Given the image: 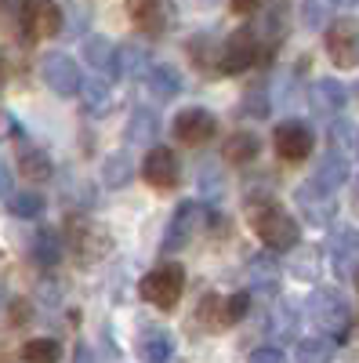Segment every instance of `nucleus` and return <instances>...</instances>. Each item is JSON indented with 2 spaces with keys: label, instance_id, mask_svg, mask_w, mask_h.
I'll return each instance as SVG.
<instances>
[{
  "label": "nucleus",
  "instance_id": "27",
  "mask_svg": "<svg viewBox=\"0 0 359 363\" xmlns=\"http://www.w3.org/2000/svg\"><path fill=\"white\" fill-rule=\"evenodd\" d=\"M258 153H261V142L251 131H236L225 142V160H232V164H251Z\"/></svg>",
  "mask_w": 359,
  "mask_h": 363
},
{
  "label": "nucleus",
  "instance_id": "25",
  "mask_svg": "<svg viewBox=\"0 0 359 363\" xmlns=\"http://www.w3.org/2000/svg\"><path fill=\"white\" fill-rule=\"evenodd\" d=\"M265 330H268L273 338H280V342L294 338V330H297V309L290 306V301H280V306H273V313H268V323H265Z\"/></svg>",
  "mask_w": 359,
  "mask_h": 363
},
{
  "label": "nucleus",
  "instance_id": "26",
  "mask_svg": "<svg viewBox=\"0 0 359 363\" xmlns=\"http://www.w3.org/2000/svg\"><path fill=\"white\" fill-rule=\"evenodd\" d=\"M33 258L40 265H58L62 262V236H58L55 229H37L33 233Z\"/></svg>",
  "mask_w": 359,
  "mask_h": 363
},
{
  "label": "nucleus",
  "instance_id": "17",
  "mask_svg": "<svg viewBox=\"0 0 359 363\" xmlns=\"http://www.w3.org/2000/svg\"><path fill=\"white\" fill-rule=\"evenodd\" d=\"M156 135H160V120L153 109H135L127 128H124V142L127 145H156Z\"/></svg>",
  "mask_w": 359,
  "mask_h": 363
},
{
  "label": "nucleus",
  "instance_id": "14",
  "mask_svg": "<svg viewBox=\"0 0 359 363\" xmlns=\"http://www.w3.org/2000/svg\"><path fill=\"white\" fill-rule=\"evenodd\" d=\"M345 182H348V157H341V153L331 149V153L316 164V174L309 178V186L316 193H323V196H334Z\"/></svg>",
  "mask_w": 359,
  "mask_h": 363
},
{
  "label": "nucleus",
  "instance_id": "10",
  "mask_svg": "<svg viewBox=\"0 0 359 363\" xmlns=\"http://www.w3.org/2000/svg\"><path fill=\"white\" fill-rule=\"evenodd\" d=\"M142 174H145L149 186L174 189L178 182H182V160H178V153L171 145H156V149H149V157L142 164Z\"/></svg>",
  "mask_w": 359,
  "mask_h": 363
},
{
  "label": "nucleus",
  "instance_id": "40",
  "mask_svg": "<svg viewBox=\"0 0 359 363\" xmlns=\"http://www.w3.org/2000/svg\"><path fill=\"white\" fill-rule=\"evenodd\" d=\"M4 196H11V167H8L4 157H0V200Z\"/></svg>",
  "mask_w": 359,
  "mask_h": 363
},
{
  "label": "nucleus",
  "instance_id": "41",
  "mask_svg": "<svg viewBox=\"0 0 359 363\" xmlns=\"http://www.w3.org/2000/svg\"><path fill=\"white\" fill-rule=\"evenodd\" d=\"M73 363H95V352H91V345H84V342H80V345L73 349Z\"/></svg>",
  "mask_w": 359,
  "mask_h": 363
},
{
  "label": "nucleus",
  "instance_id": "18",
  "mask_svg": "<svg viewBox=\"0 0 359 363\" xmlns=\"http://www.w3.org/2000/svg\"><path fill=\"white\" fill-rule=\"evenodd\" d=\"M294 200L302 203V211L309 215V222H312V225H326V222L334 218V203H331L334 196H323V193H316V189L309 186V182H305V186H297Z\"/></svg>",
  "mask_w": 359,
  "mask_h": 363
},
{
  "label": "nucleus",
  "instance_id": "28",
  "mask_svg": "<svg viewBox=\"0 0 359 363\" xmlns=\"http://www.w3.org/2000/svg\"><path fill=\"white\" fill-rule=\"evenodd\" d=\"M334 342L331 338H302L297 342V349H294V363H331L334 359Z\"/></svg>",
  "mask_w": 359,
  "mask_h": 363
},
{
  "label": "nucleus",
  "instance_id": "39",
  "mask_svg": "<svg viewBox=\"0 0 359 363\" xmlns=\"http://www.w3.org/2000/svg\"><path fill=\"white\" fill-rule=\"evenodd\" d=\"M302 22H305L309 29L326 26V8H323V4H305V8H302Z\"/></svg>",
  "mask_w": 359,
  "mask_h": 363
},
{
  "label": "nucleus",
  "instance_id": "43",
  "mask_svg": "<svg viewBox=\"0 0 359 363\" xmlns=\"http://www.w3.org/2000/svg\"><path fill=\"white\" fill-rule=\"evenodd\" d=\"M0 87H4V58H0Z\"/></svg>",
  "mask_w": 359,
  "mask_h": 363
},
{
  "label": "nucleus",
  "instance_id": "2",
  "mask_svg": "<svg viewBox=\"0 0 359 363\" xmlns=\"http://www.w3.org/2000/svg\"><path fill=\"white\" fill-rule=\"evenodd\" d=\"M142 298L149 301V306H156V309H174L178 301H182V291H186V269L178 265V262H164L156 265L153 272H145L142 284H138Z\"/></svg>",
  "mask_w": 359,
  "mask_h": 363
},
{
  "label": "nucleus",
  "instance_id": "37",
  "mask_svg": "<svg viewBox=\"0 0 359 363\" xmlns=\"http://www.w3.org/2000/svg\"><path fill=\"white\" fill-rule=\"evenodd\" d=\"M62 196L66 200H76L80 196V207H91L95 203V189L84 186V182H69V186H62Z\"/></svg>",
  "mask_w": 359,
  "mask_h": 363
},
{
  "label": "nucleus",
  "instance_id": "22",
  "mask_svg": "<svg viewBox=\"0 0 359 363\" xmlns=\"http://www.w3.org/2000/svg\"><path fill=\"white\" fill-rule=\"evenodd\" d=\"M18 171H22L25 178H33V182H47V178L55 174V164H51V157L44 153V149L25 145L22 153H18Z\"/></svg>",
  "mask_w": 359,
  "mask_h": 363
},
{
  "label": "nucleus",
  "instance_id": "8",
  "mask_svg": "<svg viewBox=\"0 0 359 363\" xmlns=\"http://www.w3.org/2000/svg\"><path fill=\"white\" fill-rule=\"evenodd\" d=\"M215 135H218V116L211 109L193 106V109H182V113L174 116V138L178 142H186V145H207Z\"/></svg>",
  "mask_w": 359,
  "mask_h": 363
},
{
  "label": "nucleus",
  "instance_id": "23",
  "mask_svg": "<svg viewBox=\"0 0 359 363\" xmlns=\"http://www.w3.org/2000/svg\"><path fill=\"white\" fill-rule=\"evenodd\" d=\"M149 48H142V44H127V48H120V73L124 77H131V80H142V77H149L153 73V62H149Z\"/></svg>",
  "mask_w": 359,
  "mask_h": 363
},
{
  "label": "nucleus",
  "instance_id": "7",
  "mask_svg": "<svg viewBox=\"0 0 359 363\" xmlns=\"http://www.w3.org/2000/svg\"><path fill=\"white\" fill-rule=\"evenodd\" d=\"M40 77H44V84L55 91V95H80V87H84V73H80V66L73 62L69 55H62V51L44 55Z\"/></svg>",
  "mask_w": 359,
  "mask_h": 363
},
{
  "label": "nucleus",
  "instance_id": "21",
  "mask_svg": "<svg viewBox=\"0 0 359 363\" xmlns=\"http://www.w3.org/2000/svg\"><path fill=\"white\" fill-rule=\"evenodd\" d=\"M145 80H149V87H153V95L164 99V102L174 99V95H182V87H186V84H182V73H178L171 62H156L153 73H149Z\"/></svg>",
  "mask_w": 359,
  "mask_h": 363
},
{
  "label": "nucleus",
  "instance_id": "30",
  "mask_svg": "<svg viewBox=\"0 0 359 363\" xmlns=\"http://www.w3.org/2000/svg\"><path fill=\"white\" fill-rule=\"evenodd\" d=\"M80 99H84V106L91 109V113H102L106 106H109V80H84V87H80Z\"/></svg>",
  "mask_w": 359,
  "mask_h": 363
},
{
  "label": "nucleus",
  "instance_id": "33",
  "mask_svg": "<svg viewBox=\"0 0 359 363\" xmlns=\"http://www.w3.org/2000/svg\"><path fill=\"white\" fill-rule=\"evenodd\" d=\"M239 109L251 113L254 120H265V116H268V91H265V84L247 87V91H244V102H239Z\"/></svg>",
  "mask_w": 359,
  "mask_h": 363
},
{
  "label": "nucleus",
  "instance_id": "29",
  "mask_svg": "<svg viewBox=\"0 0 359 363\" xmlns=\"http://www.w3.org/2000/svg\"><path fill=\"white\" fill-rule=\"evenodd\" d=\"M22 359L25 363H58L62 359V345L55 338H33L22 345Z\"/></svg>",
  "mask_w": 359,
  "mask_h": 363
},
{
  "label": "nucleus",
  "instance_id": "16",
  "mask_svg": "<svg viewBox=\"0 0 359 363\" xmlns=\"http://www.w3.org/2000/svg\"><path fill=\"white\" fill-rule=\"evenodd\" d=\"M127 15H131V22L138 29H145V33H164L167 18H171V11L164 4H156V0H131Z\"/></svg>",
  "mask_w": 359,
  "mask_h": 363
},
{
  "label": "nucleus",
  "instance_id": "31",
  "mask_svg": "<svg viewBox=\"0 0 359 363\" xmlns=\"http://www.w3.org/2000/svg\"><path fill=\"white\" fill-rule=\"evenodd\" d=\"M8 211L15 218H37L40 211H44V196L40 193H15L8 200Z\"/></svg>",
  "mask_w": 359,
  "mask_h": 363
},
{
  "label": "nucleus",
  "instance_id": "13",
  "mask_svg": "<svg viewBox=\"0 0 359 363\" xmlns=\"http://www.w3.org/2000/svg\"><path fill=\"white\" fill-rule=\"evenodd\" d=\"M22 29H25L29 40L62 33V8L47 4V0H40V4H25L22 8Z\"/></svg>",
  "mask_w": 359,
  "mask_h": 363
},
{
  "label": "nucleus",
  "instance_id": "9",
  "mask_svg": "<svg viewBox=\"0 0 359 363\" xmlns=\"http://www.w3.org/2000/svg\"><path fill=\"white\" fill-rule=\"evenodd\" d=\"M200 222H203V200L178 203V211L171 215V225H167V233H164V251H167V255H171V251H182L189 240H193V233L200 229Z\"/></svg>",
  "mask_w": 359,
  "mask_h": 363
},
{
  "label": "nucleus",
  "instance_id": "5",
  "mask_svg": "<svg viewBox=\"0 0 359 363\" xmlns=\"http://www.w3.org/2000/svg\"><path fill=\"white\" fill-rule=\"evenodd\" d=\"M326 55L338 69H355L359 66V22L355 18H338L326 26Z\"/></svg>",
  "mask_w": 359,
  "mask_h": 363
},
{
  "label": "nucleus",
  "instance_id": "44",
  "mask_svg": "<svg viewBox=\"0 0 359 363\" xmlns=\"http://www.w3.org/2000/svg\"><path fill=\"white\" fill-rule=\"evenodd\" d=\"M355 287H359V269H355Z\"/></svg>",
  "mask_w": 359,
  "mask_h": 363
},
{
  "label": "nucleus",
  "instance_id": "19",
  "mask_svg": "<svg viewBox=\"0 0 359 363\" xmlns=\"http://www.w3.org/2000/svg\"><path fill=\"white\" fill-rule=\"evenodd\" d=\"M312 102H316V109L338 116V113L345 109V102H348V91H345V84H341V80L323 77V80H316V84H312Z\"/></svg>",
  "mask_w": 359,
  "mask_h": 363
},
{
  "label": "nucleus",
  "instance_id": "1",
  "mask_svg": "<svg viewBox=\"0 0 359 363\" xmlns=\"http://www.w3.org/2000/svg\"><path fill=\"white\" fill-rule=\"evenodd\" d=\"M247 218H251V229L261 236V244L273 247V251H290L297 244V236H302L297 222L276 200H254L251 211H247Z\"/></svg>",
  "mask_w": 359,
  "mask_h": 363
},
{
  "label": "nucleus",
  "instance_id": "42",
  "mask_svg": "<svg viewBox=\"0 0 359 363\" xmlns=\"http://www.w3.org/2000/svg\"><path fill=\"white\" fill-rule=\"evenodd\" d=\"M4 301H8V294H4V284H0V309H4Z\"/></svg>",
  "mask_w": 359,
  "mask_h": 363
},
{
  "label": "nucleus",
  "instance_id": "32",
  "mask_svg": "<svg viewBox=\"0 0 359 363\" xmlns=\"http://www.w3.org/2000/svg\"><path fill=\"white\" fill-rule=\"evenodd\" d=\"M200 320H203V327H207V330L225 327V298L207 294V298L200 301Z\"/></svg>",
  "mask_w": 359,
  "mask_h": 363
},
{
  "label": "nucleus",
  "instance_id": "35",
  "mask_svg": "<svg viewBox=\"0 0 359 363\" xmlns=\"http://www.w3.org/2000/svg\"><path fill=\"white\" fill-rule=\"evenodd\" d=\"M247 309H251V291H236V294H229V298H225V327L239 323V320L247 316Z\"/></svg>",
  "mask_w": 359,
  "mask_h": 363
},
{
  "label": "nucleus",
  "instance_id": "12",
  "mask_svg": "<svg viewBox=\"0 0 359 363\" xmlns=\"http://www.w3.org/2000/svg\"><path fill=\"white\" fill-rule=\"evenodd\" d=\"M273 142H276L280 160H287V164H297V160H305L312 153V131H309V124H302V120H283V124L276 128V135H273Z\"/></svg>",
  "mask_w": 359,
  "mask_h": 363
},
{
  "label": "nucleus",
  "instance_id": "36",
  "mask_svg": "<svg viewBox=\"0 0 359 363\" xmlns=\"http://www.w3.org/2000/svg\"><path fill=\"white\" fill-rule=\"evenodd\" d=\"M87 22V8H69V11H62V33L66 37H76V33H84V26Z\"/></svg>",
  "mask_w": 359,
  "mask_h": 363
},
{
  "label": "nucleus",
  "instance_id": "20",
  "mask_svg": "<svg viewBox=\"0 0 359 363\" xmlns=\"http://www.w3.org/2000/svg\"><path fill=\"white\" fill-rule=\"evenodd\" d=\"M142 359L145 363H167L174 356V335L164 327H153V330H145L142 335Z\"/></svg>",
  "mask_w": 359,
  "mask_h": 363
},
{
  "label": "nucleus",
  "instance_id": "24",
  "mask_svg": "<svg viewBox=\"0 0 359 363\" xmlns=\"http://www.w3.org/2000/svg\"><path fill=\"white\" fill-rule=\"evenodd\" d=\"M131 178H135V160H131L127 153L106 157V164H102V182H106L109 189H124Z\"/></svg>",
  "mask_w": 359,
  "mask_h": 363
},
{
  "label": "nucleus",
  "instance_id": "15",
  "mask_svg": "<svg viewBox=\"0 0 359 363\" xmlns=\"http://www.w3.org/2000/svg\"><path fill=\"white\" fill-rule=\"evenodd\" d=\"M84 58L91 62V69H98L106 77H116L120 73V48L109 37H102V33L84 40Z\"/></svg>",
  "mask_w": 359,
  "mask_h": 363
},
{
  "label": "nucleus",
  "instance_id": "3",
  "mask_svg": "<svg viewBox=\"0 0 359 363\" xmlns=\"http://www.w3.org/2000/svg\"><path fill=\"white\" fill-rule=\"evenodd\" d=\"M66 233H69V247L73 255L84 262V265H95L98 258H106L113 251V240L102 225H95L91 218H84V215H73L66 222Z\"/></svg>",
  "mask_w": 359,
  "mask_h": 363
},
{
  "label": "nucleus",
  "instance_id": "11",
  "mask_svg": "<svg viewBox=\"0 0 359 363\" xmlns=\"http://www.w3.org/2000/svg\"><path fill=\"white\" fill-rule=\"evenodd\" d=\"M326 255H331V269L341 277H355L359 269V233L352 225H338L326 240Z\"/></svg>",
  "mask_w": 359,
  "mask_h": 363
},
{
  "label": "nucleus",
  "instance_id": "4",
  "mask_svg": "<svg viewBox=\"0 0 359 363\" xmlns=\"http://www.w3.org/2000/svg\"><path fill=\"white\" fill-rule=\"evenodd\" d=\"M309 316L316 327H323L326 335H345L348 323H352V309L341 291H331V287H319L312 291L309 298Z\"/></svg>",
  "mask_w": 359,
  "mask_h": 363
},
{
  "label": "nucleus",
  "instance_id": "6",
  "mask_svg": "<svg viewBox=\"0 0 359 363\" xmlns=\"http://www.w3.org/2000/svg\"><path fill=\"white\" fill-rule=\"evenodd\" d=\"M258 55H261V48H258V33H254L251 26H244V29H236V33L225 40L222 58H218V69H222L225 77L244 73V69H251V66L258 62Z\"/></svg>",
  "mask_w": 359,
  "mask_h": 363
},
{
  "label": "nucleus",
  "instance_id": "38",
  "mask_svg": "<svg viewBox=\"0 0 359 363\" xmlns=\"http://www.w3.org/2000/svg\"><path fill=\"white\" fill-rule=\"evenodd\" d=\"M247 363H287V356H283V349L280 345H261V349H254L251 352V359Z\"/></svg>",
  "mask_w": 359,
  "mask_h": 363
},
{
  "label": "nucleus",
  "instance_id": "34",
  "mask_svg": "<svg viewBox=\"0 0 359 363\" xmlns=\"http://www.w3.org/2000/svg\"><path fill=\"white\" fill-rule=\"evenodd\" d=\"M200 189H203V207L222 196L225 186H222V174H218L215 164H203V167H200Z\"/></svg>",
  "mask_w": 359,
  "mask_h": 363
}]
</instances>
